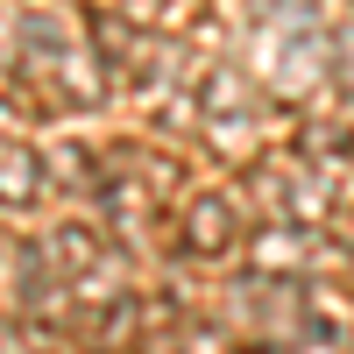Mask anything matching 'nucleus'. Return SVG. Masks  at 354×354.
<instances>
[{
	"label": "nucleus",
	"mask_w": 354,
	"mask_h": 354,
	"mask_svg": "<svg viewBox=\"0 0 354 354\" xmlns=\"http://www.w3.org/2000/svg\"><path fill=\"white\" fill-rule=\"evenodd\" d=\"M305 149H312L319 163H347V156H354V128H347V121H340V128L319 121V128H305Z\"/></svg>",
	"instance_id": "1a4fd4ad"
},
{
	"label": "nucleus",
	"mask_w": 354,
	"mask_h": 354,
	"mask_svg": "<svg viewBox=\"0 0 354 354\" xmlns=\"http://www.w3.org/2000/svg\"><path fill=\"white\" fill-rule=\"evenodd\" d=\"M142 333H149V319H142V298H128V290H113L106 305L85 312V326H71V340L85 354H128Z\"/></svg>",
	"instance_id": "39448f33"
},
{
	"label": "nucleus",
	"mask_w": 354,
	"mask_h": 354,
	"mask_svg": "<svg viewBox=\"0 0 354 354\" xmlns=\"http://www.w3.org/2000/svg\"><path fill=\"white\" fill-rule=\"evenodd\" d=\"M43 255H50V270L64 277V283H85V277H100L106 270V234H100V220H57L50 234H43Z\"/></svg>",
	"instance_id": "20e7f679"
},
{
	"label": "nucleus",
	"mask_w": 354,
	"mask_h": 354,
	"mask_svg": "<svg viewBox=\"0 0 354 354\" xmlns=\"http://www.w3.org/2000/svg\"><path fill=\"white\" fill-rule=\"evenodd\" d=\"M241 354H290L283 340H262V347H241Z\"/></svg>",
	"instance_id": "9b49d317"
},
{
	"label": "nucleus",
	"mask_w": 354,
	"mask_h": 354,
	"mask_svg": "<svg viewBox=\"0 0 354 354\" xmlns=\"http://www.w3.org/2000/svg\"><path fill=\"white\" fill-rule=\"evenodd\" d=\"M227 298H234V312H241V319H255L270 340H283L290 326H298V312L312 305V283H305L298 270H241Z\"/></svg>",
	"instance_id": "f03ea898"
},
{
	"label": "nucleus",
	"mask_w": 354,
	"mask_h": 354,
	"mask_svg": "<svg viewBox=\"0 0 354 354\" xmlns=\"http://www.w3.org/2000/svg\"><path fill=\"white\" fill-rule=\"evenodd\" d=\"M248 255H255V270H298V262L326 255V234H305V227H262L255 241H248Z\"/></svg>",
	"instance_id": "6e6552de"
},
{
	"label": "nucleus",
	"mask_w": 354,
	"mask_h": 354,
	"mask_svg": "<svg viewBox=\"0 0 354 354\" xmlns=\"http://www.w3.org/2000/svg\"><path fill=\"white\" fill-rule=\"evenodd\" d=\"M71 57H78V21L64 8H21L15 15V78L21 85L28 78L57 85V71H64Z\"/></svg>",
	"instance_id": "7ed1b4c3"
},
{
	"label": "nucleus",
	"mask_w": 354,
	"mask_h": 354,
	"mask_svg": "<svg viewBox=\"0 0 354 354\" xmlns=\"http://www.w3.org/2000/svg\"><path fill=\"white\" fill-rule=\"evenodd\" d=\"M50 192V177H43V149L36 142H0V213L21 220V213H36Z\"/></svg>",
	"instance_id": "423d86ee"
},
{
	"label": "nucleus",
	"mask_w": 354,
	"mask_h": 354,
	"mask_svg": "<svg viewBox=\"0 0 354 354\" xmlns=\"http://www.w3.org/2000/svg\"><path fill=\"white\" fill-rule=\"evenodd\" d=\"M333 85H340V93L354 100V15L333 28Z\"/></svg>",
	"instance_id": "9d476101"
},
{
	"label": "nucleus",
	"mask_w": 354,
	"mask_h": 354,
	"mask_svg": "<svg viewBox=\"0 0 354 354\" xmlns=\"http://www.w3.org/2000/svg\"><path fill=\"white\" fill-rule=\"evenodd\" d=\"M248 241V205L234 192H192L185 220H177V255L185 262H220Z\"/></svg>",
	"instance_id": "f257e3e1"
},
{
	"label": "nucleus",
	"mask_w": 354,
	"mask_h": 354,
	"mask_svg": "<svg viewBox=\"0 0 354 354\" xmlns=\"http://www.w3.org/2000/svg\"><path fill=\"white\" fill-rule=\"evenodd\" d=\"M43 177L50 192H71V198H93L106 185V163H100V142H57L43 149Z\"/></svg>",
	"instance_id": "0eeeda50"
}]
</instances>
